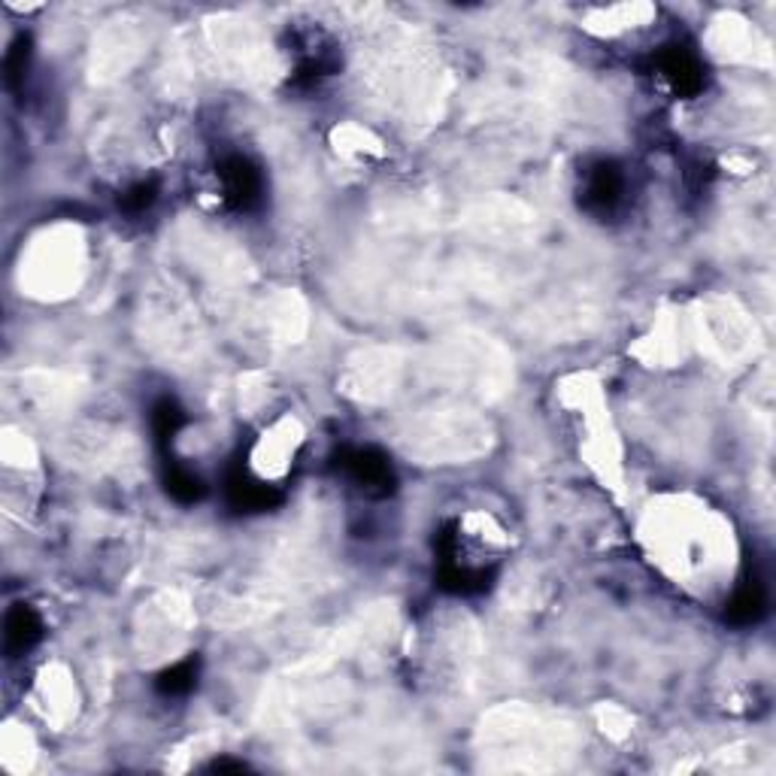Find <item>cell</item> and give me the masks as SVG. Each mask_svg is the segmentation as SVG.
<instances>
[{
	"instance_id": "cell-6",
	"label": "cell",
	"mask_w": 776,
	"mask_h": 776,
	"mask_svg": "<svg viewBox=\"0 0 776 776\" xmlns=\"http://www.w3.org/2000/svg\"><path fill=\"white\" fill-rule=\"evenodd\" d=\"M764 610H767L764 589L758 585V582L752 580V582H743L737 592L731 594L725 616L731 618L734 625H752V622H758V618L764 616Z\"/></svg>"
},
{
	"instance_id": "cell-9",
	"label": "cell",
	"mask_w": 776,
	"mask_h": 776,
	"mask_svg": "<svg viewBox=\"0 0 776 776\" xmlns=\"http://www.w3.org/2000/svg\"><path fill=\"white\" fill-rule=\"evenodd\" d=\"M152 197H155V188L143 182V185H137L133 192L125 194V206H128V209H133V213H140L143 206L152 204Z\"/></svg>"
},
{
	"instance_id": "cell-3",
	"label": "cell",
	"mask_w": 776,
	"mask_h": 776,
	"mask_svg": "<svg viewBox=\"0 0 776 776\" xmlns=\"http://www.w3.org/2000/svg\"><path fill=\"white\" fill-rule=\"evenodd\" d=\"M625 201V176L616 164H597L585 173V185H582V204L585 209H592L597 216L613 213L616 206H622Z\"/></svg>"
},
{
	"instance_id": "cell-5",
	"label": "cell",
	"mask_w": 776,
	"mask_h": 776,
	"mask_svg": "<svg viewBox=\"0 0 776 776\" xmlns=\"http://www.w3.org/2000/svg\"><path fill=\"white\" fill-rule=\"evenodd\" d=\"M3 643H7V653L10 655H24L43 637V622L34 613V606L15 604L7 613V625H3Z\"/></svg>"
},
{
	"instance_id": "cell-8",
	"label": "cell",
	"mask_w": 776,
	"mask_h": 776,
	"mask_svg": "<svg viewBox=\"0 0 776 776\" xmlns=\"http://www.w3.org/2000/svg\"><path fill=\"white\" fill-rule=\"evenodd\" d=\"M168 492L176 497V500H182V504H192V500H201V497H204V483H201L188 467L170 464Z\"/></svg>"
},
{
	"instance_id": "cell-2",
	"label": "cell",
	"mask_w": 776,
	"mask_h": 776,
	"mask_svg": "<svg viewBox=\"0 0 776 776\" xmlns=\"http://www.w3.org/2000/svg\"><path fill=\"white\" fill-rule=\"evenodd\" d=\"M343 473L349 476L352 485H358L364 495L382 497L395 488V471L382 452L376 449H352L343 455Z\"/></svg>"
},
{
	"instance_id": "cell-4",
	"label": "cell",
	"mask_w": 776,
	"mask_h": 776,
	"mask_svg": "<svg viewBox=\"0 0 776 776\" xmlns=\"http://www.w3.org/2000/svg\"><path fill=\"white\" fill-rule=\"evenodd\" d=\"M655 73H658V76H661V79H665L677 95H694V91H701V85H703L701 61L679 46L667 48V52L658 55V61H655Z\"/></svg>"
},
{
	"instance_id": "cell-7",
	"label": "cell",
	"mask_w": 776,
	"mask_h": 776,
	"mask_svg": "<svg viewBox=\"0 0 776 776\" xmlns=\"http://www.w3.org/2000/svg\"><path fill=\"white\" fill-rule=\"evenodd\" d=\"M194 682H197V658H185V661H176L158 677V689L170 694V698H176V694L192 691Z\"/></svg>"
},
{
	"instance_id": "cell-1",
	"label": "cell",
	"mask_w": 776,
	"mask_h": 776,
	"mask_svg": "<svg viewBox=\"0 0 776 776\" xmlns=\"http://www.w3.org/2000/svg\"><path fill=\"white\" fill-rule=\"evenodd\" d=\"M218 182H222V197L234 209H249L261 201V192H265L261 170L242 155H230L218 164Z\"/></svg>"
}]
</instances>
